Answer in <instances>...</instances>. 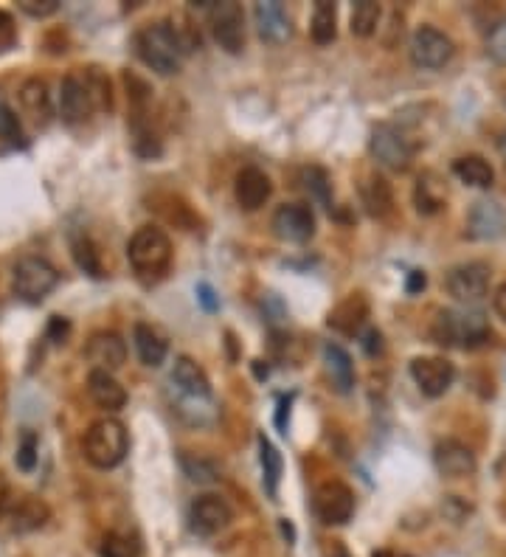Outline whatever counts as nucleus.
I'll return each instance as SVG.
<instances>
[{"label":"nucleus","mask_w":506,"mask_h":557,"mask_svg":"<svg viewBox=\"0 0 506 557\" xmlns=\"http://www.w3.org/2000/svg\"><path fill=\"white\" fill-rule=\"evenodd\" d=\"M20 107L29 113L37 124H48L54 105H51V93L43 79H26L20 88Z\"/></svg>","instance_id":"393cba45"},{"label":"nucleus","mask_w":506,"mask_h":557,"mask_svg":"<svg viewBox=\"0 0 506 557\" xmlns=\"http://www.w3.org/2000/svg\"><path fill=\"white\" fill-rule=\"evenodd\" d=\"M259 459H262V470H265V487L270 496H276L279 490V479H282V453L276 451V445L270 439L259 437Z\"/></svg>","instance_id":"2f4dec72"},{"label":"nucleus","mask_w":506,"mask_h":557,"mask_svg":"<svg viewBox=\"0 0 506 557\" xmlns=\"http://www.w3.org/2000/svg\"><path fill=\"white\" fill-rule=\"evenodd\" d=\"M492 307H495L498 318L506 324V282L495 290V296H492Z\"/></svg>","instance_id":"49530a36"},{"label":"nucleus","mask_w":506,"mask_h":557,"mask_svg":"<svg viewBox=\"0 0 506 557\" xmlns=\"http://www.w3.org/2000/svg\"><path fill=\"white\" fill-rule=\"evenodd\" d=\"M12 40H15V23L0 9V46H9Z\"/></svg>","instance_id":"37998d69"},{"label":"nucleus","mask_w":506,"mask_h":557,"mask_svg":"<svg viewBox=\"0 0 506 557\" xmlns=\"http://www.w3.org/2000/svg\"><path fill=\"white\" fill-rule=\"evenodd\" d=\"M37 453H40V445H37V437L26 431L23 439H20V445H17V453H15V465L23 470V473H31L34 465H37Z\"/></svg>","instance_id":"58836bf2"},{"label":"nucleus","mask_w":506,"mask_h":557,"mask_svg":"<svg viewBox=\"0 0 506 557\" xmlns=\"http://www.w3.org/2000/svg\"><path fill=\"white\" fill-rule=\"evenodd\" d=\"M304 189H307L310 197L318 200L321 206H329L332 183H329V175L321 169V166H310V169H304Z\"/></svg>","instance_id":"c9c22d12"},{"label":"nucleus","mask_w":506,"mask_h":557,"mask_svg":"<svg viewBox=\"0 0 506 557\" xmlns=\"http://www.w3.org/2000/svg\"><path fill=\"white\" fill-rule=\"evenodd\" d=\"M9 507V484L3 479V473H0V512Z\"/></svg>","instance_id":"8fccbe9b"},{"label":"nucleus","mask_w":506,"mask_h":557,"mask_svg":"<svg viewBox=\"0 0 506 557\" xmlns=\"http://www.w3.org/2000/svg\"><path fill=\"white\" fill-rule=\"evenodd\" d=\"M414 203L419 214H436L445 206V183L436 175H422L414 189Z\"/></svg>","instance_id":"cd10ccee"},{"label":"nucleus","mask_w":506,"mask_h":557,"mask_svg":"<svg viewBox=\"0 0 506 557\" xmlns=\"http://www.w3.org/2000/svg\"><path fill=\"white\" fill-rule=\"evenodd\" d=\"M324 369H327L329 383L338 394H349L355 386V363L349 352L341 344H327L324 347Z\"/></svg>","instance_id":"b1692460"},{"label":"nucleus","mask_w":506,"mask_h":557,"mask_svg":"<svg viewBox=\"0 0 506 557\" xmlns=\"http://www.w3.org/2000/svg\"><path fill=\"white\" fill-rule=\"evenodd\" d=\"M68 332H71V324H68V318L51 316V321H48V338H51L54 344H65Z\"/></svg>","instance_id":"79ce46f5"},{"label":"nucleus","mask_w":506,"mask_h":557,"mask_svg":"<svg viewBox=\"0 0 506 557\" xmlns=\"http://www.w3.org/2000/svg\"><path fill=\"white\" fill-rule=\"evenodd\" d=\"M71 248H74L76 265H79L82 271L90 273V276H96V279H102V276H105V268H102L99 251H96V245H93L88 237H76Z\"/></svg>","instance_id":"473e14b6"},{"label":"nucleus","mask_w":506,"mask_h":557,"mask_svg":"<svg viewBox=\"0 0 506 557\" xmlns=\"http://www.w3.org/2000/svg\"><path fill=\"white\" fill-rule=\"evenodd\" d=\"M313 512L321 524L341 527L355 515V493L343 482H324L315 490Z\"/></svg>","instance_id":"9b49d317"},{"label":"nucleus","mask_w":506,"mask_h":557,"mask_svg":"<svg viewBox=\"0 0 506 557\" xmlns=\"http://www.w3.org/2000/svg\"><path fill=\"white\" fill-rule=\"evenodd\" d=\"M48 515H51V512H48V507H45L40 498L26 496L17 504L15 510H12V527H15L17 532H31V529L45 527Z\"/></svg>","instance_id":"c85d7f7f"},{"label":"nucleus","mask_w":506,"mask_h":557,"mask_svg":"<svg viewBox=\"0 0 506 557\" xmlns=\"http://www.w3.org/2000/svg\"><path fill=\"white\" fill-rule=\"evenodd\" d=\"M506 231V211L495 200H478L467 217V234L473 240H498Z\"/></svg>","instance_id":"a211bd4d"},{"label":"nucleus","mask_w":506,"mask_h":557,"mask_svg":"<svg viewBox=\"0 0 506 557\" xmlns=\"http://www.w3.org/2000/svg\"><path fill=\"white\" fill-rule=\"evenodd\" d=\"M453 175L467 186H476V189H487L495 181V172H492L490 161H484L481 155H464L456 158L453 164Z\"/></svg>","instance_id":"bb28decb"},{"label":"nucleus","mask_w":506,"mask_h":557,"mask_svg":"<svg viewBox=\"0 0 506 557\" xmlns=\"http://www.w3.org/2000/svg\"><path fill=\"white\" fill-rule=\"evenodd\" d=\"M20 9L29 17H51L60 9V0H20Z\"/></svg>","instance_id":"a19ab883"},{"label":"nucleus","mask_w":506,"mask_h":557,"mask_svg":"<svg viewBox=\"0 0 506 557\" xmlns=\"http://www.w3.org/2000/svg\"><path fill=\"white\" fill-rule=\"evenodd\" d=\"M234 195H237V203L245 211H256L262 209L265 203L273 195V183L270 178L256 169V166H245L237 175V183H234Z\"/></svg>","instance_id":"6ab92c4d"},{"label":"nucleus","mask_w":506,"mask_h":557,"mask_svg":"<svg viewBox=\"0 0 506 557\" xmlns=\"http://www.w3.org/2000/svg\"><path fill=\"white\" fill-rule=\"evenodd\" d=\"M310 34H313V40L318 46H329V43L335 40V34H338V9H335V3L321 0V3L315 6Z\"/></svg>","instance_id":"c756f323"},{"label":"nucleus","mask_w":506,"mask_h":557,"mask_svg":"<svg viewBox=\"0 0 506 557\" xmlns=\"http://www.w3.org/2000/svg\"><path fill=\"white\" fill-rule=\"evenodd\" d=\"M60 282V273L57 268L43 259V256H26L15 265V273H12V285H15V293L23 299V302H43L45 296L57 287Z\"/></svg>","instance_id":"0eeeda50"},{"label":"nucleus","mask_w":506,"mask_h":557,"mask_svg":"<svg viewBox=\"0 0 506 557\" xmlns=\"http://www.w3.org/2000/svg\"><path fill=\"white\" fill-rule=\"evenodd\" d=\"M490 265L487 262H464L447 273V293L462 304H476L490 293Z\"/></svg>","instance_id":"9d476101"},{"label":"nucleus","mask_w":506,"mask_h":557,"mask_svg":"<svg viewBox=\"0 0 506 557\" xmlns=\"http://www.w3.org/2000/svg\"><path fill=\"white\" fill-rule=\"evenodd\" d=\"M360 195H363V206L372 217H386L394 209V192H391V183L383 175H369L366 183L360 186Z\"/></svg>","instance_id":"a878e982"},{"label":"nucleus","mask_w":506,"mask_h":557,"mask_svg":"<svg viewBox=\"0 0 506 557\" xmlns=\"http://www.w3.org/2000/svg\"><path fill=\"white\" fill-rule=\"evenodd\" d=\"M133 341H135V352H138V358L144 366L149 369H158L161 363L166 361V352H169V341H166V335L158 327H152V324H135L133 330Z\"/></svg>","instance_id":"4be33fe9"},{"label":"nucleus","mask_w":506,"mask_h":557,"mask_svg":"<svg viewBox=\"0 0 506 557\" xmlns=\"http://www.w3.org/2000/svg\"><path fill=\"white\" fill-rule=\"evenodd\" d=\"M127 259L144 282H158L172 265V240L158 226H141L127 242Z\"/></svg>","instance_id":"7ed1b4c3"},{"label":"nucleus","mask_w":506,"mask_h":557,"mask_svg":"<svg viewBox=\"0 0 506 557\" xmlns=\"http://www.w3.org/2000/svg\"><path fill=\"white\" fill-rule=\"evenodd\" d=\"M0 138H6V141H17V138H20V121H17V113L3 102V96H0Z\"/></svg>","instance_id":"ea45409f"},{"label":"nucleus","mask_w":506,"mask_h":557,"mask_svg":"<svg viewBox=\"0 0 506 557\" xmlns=\"http://www.w3.org/2000/svg\"><path fill=\"white\" fill-rule=\"evenodd\" d=\"M85 358L93 363V369H102V372H116L127 361V344L119 332L102 330L96 335H90L88 347H85Z\"/></svg>","instance_id":"dca6fc26"},{"label":"nucleus","mask_w":506,"mask_h":557,"mask_svg":"<svg viewBox=\"0 0 506 557\" xmlns=\"http://www.w3.org/2000/svg\"><path fill=\"white\" fill-rule=\"evenodd\" d=\"M180 467L183 473L197 484H214L217 482V467L211 465L209 459H200L192 453H180Z\"/></svg>","instance_id":"f704fd0d"},{"label":"nucleus","mask_w":506,"mask_h":557,"mask_svg":"<svg viewBox=\"0 0 506 557\" xmlns=\"http://www.w3.org/2000/svg\"><path fill=\"white\" fill-rule=\"evenodd\" d=\"M197 299H200V304H203L209 313H214V310L220 307V302H217V296H214V290H211L209 285H197Z\"/></svg>","instance_id":"a18cd8bd"},{"label":"nucleus","mask_w":506,"mask_h":557,"mask_svg":"<svg viewBox=\"0 0 506 557\" xmlns=\"http://www.w3.org/2000/svg\"><path fill=\"white\" fill-rule=\"evenodd\" d=\"M102 557H141V543L124 535V532H107L105 541H102V549H99Z\"/></svg>","instance_id":"72a5a7b5"},{"label":"nucleus","mask_w":506,"mask_h":557,"mask_svg":"<svg viewBox=\"0 0 506 557\" xmlns=\"http://www.w3.org/2000/svg\"><path fill=\"white\" fill-rule=\"evenodd\" d=\"M366 318H369V302L360 296V293H352L349 299H343L332 313H329L327 324L332 330L343 332V335H358L363 330V324H366Z\"/></svg>","instance_id":"5701e85b"},{"label":"nucleus","mask_w":506,"mask_h":557,"mask_svg":"<svg viewBox=\"0 0 506 557\" xmlns=\"http://www.w3.org/2000/svg\"><path fill=\"white\" fill-rule=\"evenodd\" d=\"M338 557H346V555H338Z\"/></svg>","instance_id":"603ef678"},{"label":"nucleus","mask_w":506,"mask_h":557,"mask_svg":"<svg viewBox=\"0 0 506 557\" xmlns=\"http://www.w3.org/2000/svg\"><path fill=\"white\" fill-rule=\"evenodd\" d=\"M372 557H411V555H405V552H397V549H377Z\"/></svg>","instance_id":"3c124183"},{"label":"nucleus","mask_w":506,"mask_h":557,"mask_svg":"<svg viewBox=\"0 0 506 557\" xmlns=\"http://www.w3.org/2000/svg\"><path fill=\"white\" fill-rule=\"evenodd\" d=\"M253 20H256V29H259V37L270 43V46H282L290 40V17L284 12L282 3L276 0H262L253 6Z\"/></svg>","instance_id":"f3484780"},{"label":"nucleus","mask_w":506,"mask_h":557,"mask_svg":"<svg viewBox=\"0 0 506 557\" xmlns=\"http://www.w3.org/2000/svg\"><path fill=\"white\" fill-rule=\"evenodd\" d=\"M85 459L90 465L99 467V470H110L124 462L127 448H130V437H127V428L113 417H102V420L90 422V428L85 431Z\"/></svg>","instance_id":"39448f33"},{"label":"nucleus","mask_w":506,"mask_h":557,"mask_svg":"<svg viewBox=\"0 0 506 557\" xmlns=\"http://www.w3.org/2000/svg\"><path fill=\"white\" fill-rule=\"evenodd\" d=\"M88 392L93 397V403L102 408V411H107V414L121 411V408L127 406L124 386L110 372H102V369H93L88 375Z\"/></svg>","instance_id":"412c9836"},{"label":"nucleus","mask_w":506,"mask_h":557,"mask_svg":"<svg viewBox=\"0 0 506 557\" xmlns=\"http://www.w3.org/2000/svg\"><path fill=\"white\" fill-rule=\"evenodd\" d=\"M411 377L425 397H442L456 380V366L439 355H425L411 361Z\"/></svg>","instance_id":"f8f14e48"},{"label":"nucleus","mask_w":506,"mask_h":557,"mask_svg":"<svg viewBox=\"0 0 506 557\" xmlns=\"http://www.w3.org/2000/svg\"><path fill=\"white\" fill-rule=\"evenodd\" d=\"M93 110H110V79L90 68L68 74L60 85V116L65 124H82Z\"/></svg>","instance_id":"f257e3e1"},{"label":"nucleus","mask_w":506,"mask_h":557,"mask_svg":"<svg viewBox=\"0 0 506 557\" xmlns=\"http://www.w3.org/2000/svg\"><path fill=\"white\" fill-rule=\"evenodd\" d=\"M172 383L180 394H186L189 400H209L211 383L206 372L186 355H180L175 366H172Z\"/></svg>","instance_id":"aec40b11"},{"label":"nucleus","mask_w":506,"mask_h":557,"mask_svg":"<svg viewBox=\"0 0 506 557\" xmlns=\"http://www.w3.org/2000/svg\"><path fill=\"white\" fill-rule=\"evenodd\" d=\"M433 465L445 479H464L476 473V453L459 439H442L433 448Z\"/></svg>","instance_id":"2eb2a0df"},{"label":"nucleus","mask_w":506,"mask_h":557,"mask_svg":"<svg viewBox=\"0 0 506 557\" xmlns=\"http://www.w3.org/2000/svg\"><path fill=\"white\" fill-rule=\"evenodd\" d=\"M487 54L492 62L506 65V17H501L490 31H487Z\"/></svg>","instance_id":"4c0bfd02"},{"label":"nucleus","mask_w":506,"mask_h":557,"mask_svg":"<svg viewBox=\"0 0 506 557\" xmlns=\"http://www.w3.org/2000/svg\"><path fill=\"white\" fill-rule=\"evenodd\" d=\"M234 521V512L228 507V501L220 496H197L189 507V524L197 535H217Z\"/></svg>","instance_id":"ddd939ff"},{"label":"nucleus","mask_w":506,"mask_h":557,"mask_svg":"<svg viewBox=\"0 0 506 557\" xmlns=\"http://www.w3.org/2000/svg\"><path fill=\"white\" fill-rule=\"evenodd\" d=\"M380 15H383V9H380V3H374V0H360L355 3V9H352V20H349V29L355 37H372L377 26H380Z\"/></svg>","instance_id":"7c9ffc66"},{"label":"nucleus","mask_w":506,"mask_h":557,"mask_svg":"<svg viewBox=\"0 0 506 557\" xmlns=\"http://www.w3.org/2000/svg\"><path fill=\"white\" fill-rule=\"evenodd\" d=\"M169 23H172V31H175V37H178L183 54H189V51H194V48H200V31H197V26L192 23V17L175 15V20H169Z\"/></svg>","instance_id":"e433bc0d"},{"label":"nucleus","mask_w":506,"mask_h":557,"mask_svg":"<svg viewBox=\"0 0 506 557\" xmlns=\"http://www.w3.org/2000/svg\"><path fill=\"white\" fill-rule=\"evenodd\" d=\"M287 414H290V397H282L279 400V414H276V425H279V431L282 434H287Z\"/></svg>","instance_id":"09e8293b"},{"label":"nucleus","mask_w":506,"mask_h":557,"mask_svg":"<svg viewBox=\"0 0 506 557\" xmlns=\"http://www.w3.org/2000/svg\"><path fill=\"white\" fill-rule=\"evenodd\" d=\"M431 335L442 347H464L473 349L487 344L492 338L490 327L481 313H467V310H442L433 318Z\"/></svg>","instance_id":"20e7f679"},{"label":"nucleus","mask_w":506,"mask_h":557,"mask_svg":"<svg viewBox=\"0 0 506 557\" xmlns=\"http://www.w3.org/2000/svg\"><path fill=\"white\" fill-rule=\"evenodd\" d=\"M135 54L138 60L147 65L149 71L161 76H172L180 71V60H183V48H180L178 37L172 31V23L158 20L149 23L135 34Z\"/></svg>","instance_id":"f03ea898"},{"label":"nucleus","mask_w":506,"mask_h":557,"mask_svg":"<svg viewBox=\"0 0 506 557\" xmlns=\"http://www.w3.org/2000/svg\"><path fill=\"white\" fill-rule=\"evenodd\" d=\"M369 150H372V158L380 166H386L391 172H405L411 166V161H414L417 144L397 124L383 121V124H374Z\"/></svg>","instance_id":"423d86ee"},{"label":"nucleus","mask_w":506,"mask_h":557,"mask_svg":"<svg viewBox=\"0 0 506 557\" xmlns=\"http://www.w3.org/2000/svg\"><path fill=\"white\" fill-rule=\"evenodd\" d=\"M209 23L211 34L217 40V46L228 51V54H239L245 48V15L242 6L231 3V0H214L209 6Z\"/></svg>","instance_id":"6e6552de"},{"label":"nucleus","mask_w":506,"mask_h":557,"mask_svg":"<svg viewBox=\"0 0 506 557\" xmlns=\"http://www.w3.org/2000/svg\"><path fill=\"white\" fill-rule=\"evenodd\" d=\"M425 285H428V276L422 271H411L408 273V282H405V290L411 293V296H417V293H422L425 290Z\"/></svg>","instance_id":"c03bdc74"},{"label":"nucleus","mask_w":506,"mask_h":557,"mask_svg":"<svg viewBox=\"0 0 506 557\" xmlns=\"http://www.w3.org/2000/svg\"><path fill=\"white\" fill-rule=\"evenodd\" d=\"M273 231L279 240L307 242L315 234V214L304 203H287L273 214Z\"/></svg>","instance_id":"4468645a"},{"label":"nucleus","mask_w":506,"mask_h":557,"mask_svg":"<svg viewBox=\"0 0 506 557\" xmlns=\"http://www.w3.org/2000/svg\"><path fill=\"white\" fill-rule=\"evenodd\" d=\"M363 349H366L369 355H374V352H380V349H383V344H380V332H377V330H366V335H363Z\"/></svg>","instance_id":"de8ad7c7"},{"label":"nucleus","mask_w":506,"mask_h":557,"mask_svg":"<svg viewBox=\"0 0 506 557\" xmlns=\"http://www.w3.org/2000/svg\"><path fill=\"white\" fill-rule=\"evenodd\" d=\"M456 48L453 40L445 31L433 29V26H419L411 37V62L422 71H439L447 62L453 60Z\"/></svg>","instance_id":"1a4fd4ad"}]
</instances>
